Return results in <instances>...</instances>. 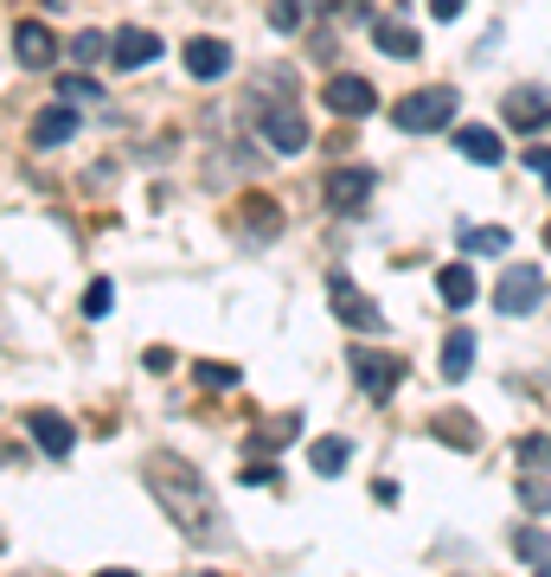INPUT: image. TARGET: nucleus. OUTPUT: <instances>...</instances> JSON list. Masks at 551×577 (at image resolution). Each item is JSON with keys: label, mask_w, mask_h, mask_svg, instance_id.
<instances>
[{"label": "nucleus", "mask_w": 551, "mask_h": 577, "mask_svg": "<svg viewBox=\"0 0 551 577\" xmlns=\"http://www.w3.org/2000/svg\"><path fill=\"white\" fill-rule=\"evenodd\" d=\"M142 475H147V495L174 513V526H180L192 545H219V500H212V488L199 481V468H192V462L154 456Z\"/></svg>", "instance_id": "obj_1"}, {"label": "nucleus", "mask_w": 551, "mask_h": 577, "mask_svg": "<svg viewBox=\"0 0 551 577\" xmlns=\"http://www.w3.org/2000/svg\"><path fill=\"white\" fill-rule=\"evenodd\" d=\"M392 122H398L405 135H430V129H449V122H455V90H449V84L410 90L405 103L392 110Z\"/></svg>", "instance_id": "obj_2"}, {"label": "nucleus", "mask_w": 551, "mask_h": 577, "mask_svg": "<svg viewBox=\"0 0 551 577\" xmlns=\"http://www.w3.org/2000/svg\"><path fill=\"white\" fill-rule=\"evenodd\" d=\"M328 302H333V314H340L353 334H378V328H385L378 302H372V296L353 282V276H346V269H328Z\"/></svg>", "instance_id": "obj_3"}, {"label": "nucleus", "mask_w": 551, "mask_h": 577, "mask_svg": "<svg viewBox=\"0 0 551 577\" xmlns=\"http://www.w3.org/2000/svg\"><path fill=\"white\" fill-rule=\"evenodd\" d=\"M546 302V276H539V264H507L500 269V289H494V308L500 314H532V308Z\"/></svg>", "instance_id": "obj_4"}, {"label": "nucleus", "mask_w": 551, "mask_h": 577, "mask_svg": "<svg viewBox=\"0 0 551 577\" xmlns=\"http://www.w3.org/2000/svg\"><path fill=\"white\" fill-rule=\"evenodd\" d=\"M372 187H378V174L353 160V167H333L328 180H321V199H328V212H366Z\"/></svg>", "instance_id": "obj_5"}, {"label": "nucleus", "mask_w": 551, "mask_h": 577, "mask_svg": "<svg viewBox=\"0 0 551 577\" xmlns=\"http://www.w3.org/2000/svg\"><path fill=\"white\" fill-rule=\"evenodd\" d=\"M353 379H360V391L366 398H392L398 385H405V359H392V353H372V346H353Z\"/></svg>", "instance_id": "obj_6"}, {"label": "nucleus", "mask_w": 551, "mask_h": 577, "mask_svg": "<svg viewBox=\"0 0 551 577\" xmlns=\"http://www.w3.org/2000/svg\"><path fill=\"white\" fill-rule=\"evenodd\" d=\"M263 148H276V154H301L308 148V115L301 110H263Z\"/></svg>", "instance_id": "obj_7"}, {"label": "nucleus", "mask_w": 551, "mask_h": 577, "mask_svg": "<svg viewBox=\"0 0 551 577\" xmlns=\"http://www.w3.org/2000/svg\"><path fill=\"white\" fill-rule=\"evenodd\" d=\"M321 97H328L333 115H372V110H378V90H372L366 77H353V71L328 77V90H321Z\"/></svg>", "instance_id": "obj_8"}, {"label": "nucleus", "mask_w": 551, "mask_h": 577, "mask_svg": "<svg viewBox=\"0 0 551 577\" xmlns=\"http://www.w3.org/2000/svg\"><path fill=\"white\" fill-rule=\"evenodd\" d=\"M13 58H20L26 71H52V58H58V38H52V26L20 20V26H13Z\"/></svg>", "instance_id": "obj_9"}, {"label": "nucleus", "mask_w": 551, "mask_h": 577, "mask_svg": "<svg viewBox=\"0 0 551 577\" xmlns=\"http://www.w3.org/2000/svg\"><path fill=\"white\" fill-rule=\"evenodd\" d=\"M546 122H551V97H546V90H532V84L507 90V129H519V135H539Z\"/></svg>", "instance_id": "obj_10"}, {"label": "nucleus", "mask_w": 551, "mask_h": 577, "mask_svg": "<svg viewBox=\"0 0 551 577\" xmlns=\"http://www.w3.org/2000/svg\"><path fill=\"white\" fill-rule=\"evenodd\" d=\"M26 430H33V443H38L52 462H65V456L77 450V430L58 418V411H26Z\"/></svg>", "instance_id": "obj_11"}, {"label": "nucleus", "mask_w": 551, "mask_h": 577, "mask_svg": "<svg viewBox=\"0 0 551 577\" xmlns=\"http://www.w3.org/2000/svg\"><path fill=\"white\" fill-rule=\"evenodd\" d=\"M186 71L199 77V84H219L224 71H231V45L224 38H186Z\"/></svg>", "instance_id": "obj_12"}, {"label": "nucleus", "mask_w": 551, "mask_h": 577, "mask_svg": "<svg viewBox=\"0 0 551 577\" xmlns=\"http://www.w3.org/2000/svg\"><path fill=\"white\" fill-rule=\"evenodd\" d=\"M26 135H33V148H58V142H71V135H77V110L58 97V103H45V110L33 115V129H26Z\"/></svg>", "instance_id": "obj_13"}, {"label": "nucleus", "mask_w": 551, "mask_h": 577, "mask_svg": "<svg viewBox=\"0 0 551 577\" xmlns=\"http://www.w3.org/2000/svg\"><path fill=\"white\" fill-rule=\"evenodd\" d=\"M110 65H122V71H142V65H154L161 58V38L154 33H142V26H122V33L110 38Z\"/></svg>", "instance_id": "obj_14"}, {"label": "nucleus", "mask_w": 551, "mask_h": 577, "mask_svg": "<svg viewBox=\"0 0 551 577\" xmlns=\"http://www.w3.org/2000/svg\"><path fill=\"white\" fill-rule=\"evenodd\" d=\"M238 231H244L251 244H269V237L283 231V212H276V199H263V192H251V199L238 206Z\"/></svg>", "instance_id": "obj_15"}, {"label": "nucleus", "mask_w": 551, "mask_h": 577, "mask_svg": "<svg viewBox=\"0 0 551 577\" xmlns=\"http://www.w3.org/2000/svg\"><path fill=\"white\" fill-rule=\"evenodd\" d=\"M295 436H301V418H295V411H283V418L257 423V430H251V436H244V456H269V450H276V456H283V450H289Z\"/></svg>", "instance_id": "obj_16"}, {"label": "nucleus", "mask_w": 551, "mask_h": 577, "mask_svg": "<svg viewBox=\"0 0 551 577\" xmlns=\"http://www.w3.org/2000/svg\"><path fill=\"white\" fill-rule=\"evenodd\" d=\"M469 373H475V334H469V328H455V334L442 341V379L462 385Z\"/></svg>", "instance_id": "obj_17"}, {"label": "nucleus", "mask_w": 551, "mask_h": 577, "mask_svg": "<svg viewBox=\"0 0 551 577\" xmlns=\"http://www.w3.org/2000/svg\"><path fill=\"white\" fill-rule=\"evenodd\" d=\"M455 154L475 167H500V135L494 129H455Z\"/></svg>", "instance_id": "obj_18"}, {"label": "nucleus", "mask_w": 551, "mask_h": 577, "mask_svg": "<svg viewBox=\"0 0 551 577\" xmlns=\"http://www.w3.org/2000/svg\"><path fill=\"white\" fill-rule=\"evenodd\" d=\"M437 296H442L449 308H469V302H475V269H469V264H442Z\"/></svg>", "instance_id": "obj_19"}, {"label": "nucleus", "mask_w": 551, "mask_h": 577, "mask_svg": "<svg viewBox=\"0 0 551 577\" xmlns=\"http://www.w3.org/2000/svg\"><path fill=\"white\" fill-rule=\"evenodd\" d=\"M372 38L392 58H417V26H405V20H372Z\"/></svg>", "instance_id": "obj_20"}, {"label": "nucleus", "mask_w": 551, "mask_h": 577, "mask_svg": "<svg viewBox=\"0 0 551 577\" xmlns=\"http://www.w3.org/2000/svg\"><path fill=\"white\" fill-rule=\"evenodd\" d=\"M430 436L455 443V450H475V443H481V430L469 423V411H437V418H430Z\"/></svg>", "instance_id": "obj_21"}, {"label": "nucleus", "mask_w": 551, "mask_h": 577, "mask_svg": "<svg viewBox=\"0 0 551 577\" xmlns=\"http://www.w3.org/2000/svg\"><path fill=\"white\" fill-rule=\"evenodd\" d=\"M346 456H353V450H346V436H321V443L308 450L315 475H340V468H346Z\"/></svg>", "instance_id": "obj_22"}, {"label": "nucleus", "mask_w": 551, "mask_h": 577, "mask_svg": "<svg viewBox=\"0 0 551 577\" xmlns=\"http://www.w3.org/2000/svg\"><path fill=\"white\" fill-rule=\"evenodd\" d=\"M519 468L526 475H551V436H539V430L519 436Z\"/></svg>", "instance_id": "obj_23"}, {"label": "nucleus", "mask_w": 551, "mask_h": 577, "mask_svg": "<svg viewBox=\"0 0 551 577\" xmlns=\"http://www.w3.org/2000/svg\"><path fill=\"white\" fill-rule=\"evenodd\" d=\"M58 97H65V103H103V84H97V77L65 71V77H58Z\"/></svg>", "instance_id": "obj_24"}, {"label": "nucleus", "mask_w": 551, "mask_h": 577, "mask_svg": "<svg viewBox=\"0 0 551 577\" xmlns=\"http://www.w3.org/2000/svg\"><path fill=\"white\" fill-rule=\"evenodd\" d=\"M103 52H110V33H97V26L71 38V65H103Z\"/></svg>", "instance_id": "obj_25"}, {"label": "nucleus", "mask_w": 551, "mask_h": 577, "mask_svg": "<svg viewBox=\"0 0 551 577\" xmlns=\"http://www.w3.org/2000/svg\"><path fill=\"white\" fill-rule=\"evenodd\" d=\"M514 552L526 558V565H546V558H551V539L539 533V526H519V533H514Z\"/></svg>", "instance_id": "obj_26"}, {"label": "nucleus", "mask_w": 551, "mask_h": 577, "mask_svg": "<svg viewBox=\"0 0 551 577\" xmlns=\"http://www.w3.org/2000/svg\"><path fill=\"white\" fill-rule=\"evenodd\" d=\"M301 20H308V0H269V26L276 33H301Z\"/></svg>", "instance_id": "obj_27"}, {"label": "nucleus", "mask_w": 551, "mask_h": 577, "mask_svg": "<svg viewBox=\"0 0 551 577\" xmlns=\"http://www.w3.org/2000/svg\"><path fill=\"white\" fill-rule=\"evenodd\" d=\"M462 244H469V251H487V257H500V251H507V231L500 225H469L462 231Z\"/></svg>", "instance_id": "obj_28"}, {"label": "nucleus", "mask_w": 551, "mask_h": 577, "mask_svg": "<svg viewBox=\"0 0 551 577\" xmlns=\"http://www.w3.org/2000/svg\"><path fill=\"white\" fill-rule=\"evenodd\" d=\"M199 385H206V391H231V385H238V366H224V359H206V366H199Z\"/></svg>", "instance_id": "obj_29"}, {"label": "nucleus", "mask_w": 551, "mask_h": 577, "mask_svg": "<svg viewBox=\"0 0 551 577\" xmlns=\"http://www.w3.org/2000/svg\"><path fill=\"white\" fill-rule=\"evenodd\" d=\"M110 302H115V289L103 282V276H97V282L84 289V314H90V321H103V314H110Z\"/></svg>", "instance_id": "obj_30"}, {"label": "nucleus", "mask_w": 551, "mask_h": 577, "mask_svg": "<svg viewBox=\"0 0 551 577\" xmlns=\"http://www.w3.org/2000/svg\"><path fill=\"white\" fill-rule=\"evenodd\" d=\"M519 500H526V507H539V513H551V488H546V475H526V481H519Z\"/></svg>", "instance_id": "obj_31"}, {"label": "nucleus", "mask_w": 551, "mask_h": 577, "mask_svg": "<svg viewBox=\"0 0 551 577\" xmlns=\"http://www.w3.org/2000/svg\"><path fill=\"white\" fill-rule=\"evenodd\" d=\"M526 167H532V174L551 187V148H526Z\"/></svg>", "instance_id": "obj_32"}, {"label": "nucleus", "mask_w": 551, "mask_h": 577, "mask_svg": "<svg viewBox=\"0 0 551 577\" xmlns=\"http://www.w3.org/2000/svg\"><path fill=\"white\" fill-rule=\"evenodd\" d=\"M147 373H174V353L167 346H147Z\"/></svg>", "instance_id": "obj_33"}, {"label": "nucleus", "mask_w": 551, "mask_h": 577, "mask_svg": "<svg viewBox=\"0 0 551 577\" xmlns=\"http://www.w3.org/2000/svg\"><path fill=\"white\" fill-rule=\"evenodd\" d=\"M462 7H469V0H430V13H437V20H455Z\"/></svg>", "instance_id": "obj_34"}, {"label": "nucleus", "mask_w": 551, "mask_h": 577, "mask_svg": "<svg viewBox=\"0 0 551 577\" xmlns=\"http://www.w3.org/2000/svg\"><path fill=\"white\" fill-rule=\"evenodd\" d=\"M546 244H551V225H546Z\"/></svg>", "instance_id": "obj_35"}]
</instances>
